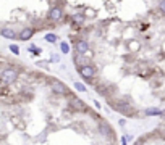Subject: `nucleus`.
I'll use <instances>...</instances> for the list:
<instances>
[{"mask_svg":"<svg viewBox=\"0 0 165 145\" xmlns=\"http://www.w3.org/2000/svg\"><path fill=\"white\" fill-rule=\"evenodd\" d=\"M45 41H47V42H52V44H54V42L57 41V36H55V34H47V36H45Z\"/></svg>","mask_w":165,"mask_h":145,"instance_id":"obj_12","label":"nucleus"},{"mask_svg":"<svg viewBox=\"0 0 165 145\" xmlns=\"http://www.w3.org/2000/svg\"><path fill=\"white\" fill-rule=\"evenodd\" d=\"M49 18L52 19V21H60L62 18H63V12L58 8V7H55L50 10V13H49Z\"/></svg>","mask_w":165,"mask_h":145,"instance_id":"obj_4","label":"nucleus"},{"mask_svg":"<svg viewBox=\"0 0 165 145\" xmlns=\"http://www.w3.org/2000/svg\"><path fill=\"white\" fill-rule=\"evenodd\" d=\"M10 50H11V52H13L15 55H18V53H20V48L16 47V45H13V44H11V45H10Z\"/></svg>","mask_w":165,"mask_h":145,"instance_id":"obj_14","label":"nucleus"},{"mask_svg":"<svg viewBox=\"0 0 165 145\" xmlns=\"http://www.w3.org/2000/svg\"><path fill=\"white\" fill-rule=\"evenodd\" d=\"M16 77H18V72H16L15 69H11V68L2 71V81H3V84H11V82L16 81Z\"/></svg>","mask_w":165,"mask_h":145,"instance_id":"obj_1","label":"nucleus"},{"mask_svg":"<svg viewBox=\"0 0 165 145\" xmlns=\"http://www.w3.org/2000/svg\"><path fill=\"white\" fill-rule=\"evenodd\" d=\"M76 52H78L79 55L88 53V52H89V45H88V42H86V41H78V42H76Z\"/></svg>","mask_w":165,"mask_h":145,"instance_id":"obj_5","label":"nucleus"},{"mask_svg":"<svg viewBox=\"0 0 165 145\" xmlns=\"http://www.w3.org/2000/svg\"><path fill=\"white\" fill-rule=\"evenodd\" d=\"M146 115H163V111L157 110V108H149V110H146Z\"/></svg>","mask_w":165,"mask_h":145,"instance_id":"obj_10","label":"nucleus"},{"mask_svg":"<svg viewBox=\"0 0 165 145\" xmlns=\"http://www.w3.org/2000/svg\"><path fill=\"white\" fill-rule=\"evenodd\" d=\"M75 89H76V90H79V92H84V90H86V87H84V84H81V82H76V84H75Z\"/></svg>","mask_w":165,"mask_h":145,"instance_id":"obj_13","label":"nucleus"},{"mask_svg":"<svg viewBox=\"0 0 165 145\" xmlns=\"http://www.w3.org/2000/svg\"><path fill=\"white\" fill-rule=\"evenodd\" d=\"M159 8H160V12L165 15V0H160V5H159Z\"/></svg>","mask_w":165,"mask_h":145,"instance_id":"obj_15","label":"nucleus"},{"mask_svg":"<svg viewBox=\"0 0 165 145\" xmlns=\"http://www.w3.org/2000/svg\"><path fill=\"white\" fill-rule=\"evenodd\" d=\"M70 105H71V108H75V110H86V107H84V103L81 102V100H78V98H71L70 100Z\"/></svg>","mask_w":165,"mask_h":145,"instance_id":"obj_7","label":"nucleus"},{"mask_svg":"<svg viewBox=\"0 0 165 145\" xmlns=\"http://www.w3.org/2000/svg\"><path fill=\"white\" fill-rule=\"evenodd\" d=\"M50 87H52V90H54L55 94H58V95H66V92H68L66 86H65V84H62V82H60V81H57V79L50 81Z\"/></svg>","mask_w":165,"mask_h":145,"instance_id":"obj_2","label":"nucleus"},{"mask_svg":"<svg viewBox=\"0 0 165 145\" xmlns=\"http://www.w3.org/2000/svg\"><path fill=\"white\" fill-rule=\"evenodd\" d=\"M60 48H62V52H63V53H68V52H70V45H68L66 42H62V44H60Z\"/></svg>","mask_w":165,"mask_h":145,"instance_id":"obj_11","label":"nucleus"},{"mask_svg":"<svg viewBox=\"0 0 165 145\" xmlns=\"http://www.w3.org/2000/svg\"><path fill=\"white\" fill-rule=\"evenodd\" d=\"M2 36L3 37H7V39H15V31L13 29H8V27H3L2 29Z\"/></svg>","mask_w":165,"mask_h":145,"instance_id":"obj_8","label":"nucleus"},{"mask_svg":"<svg viewBox=\"0 0 165 145\" xmlns=\"http://www.w3.org/2000/svg\"><path fill=\"white\" fill-rule=\"evenodd\" d=\"M79 72H81L83 77H86V79H91V77H94V68L91 65H84L79 68Z\"/></svg>","mask_w":165,"mask_h":145,"instance_id":"obj_3","label":"nucleus"},{"mask_svg":"<svg viewBox=\"0 0 165 145\" xmlns=\"http://www.w3.org/2000/svg\"><path fill=\"white\" fill-rule=\"evenodd\" d=\"M32 34H34V31L31 29V27H26V29H23L21 32H20V39L21 41H28V39H31L32 37Z\"/></svg>","mask_w":165,"mask_h":145,"instance_id":"obj_6","label":"nucleus"},{"mask_svg":"<svg viewBox=\"0 0 165 145\" xmlns=\"http://www.w3.org/2000/svg\"><path fill=\"white\" fill-rule=\"evenodd\" d=\"M73 21H75V23H78V24H81L83 21H84V16H83L81 13H76V15H73Z\"/></svg>","mask_w":165,"mask_h":145,"instance_id":"obj_9","label":"nucleus"}]
</instances>
